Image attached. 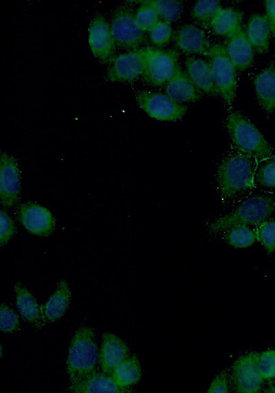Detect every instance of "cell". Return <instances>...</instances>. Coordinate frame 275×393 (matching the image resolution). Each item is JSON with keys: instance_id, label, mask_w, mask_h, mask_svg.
Here are the masks:
<instances>
[{"instance_id": "obj_1", "label": "cell", "mask_w": 275, "mask_h": 393, "mask_svg": "<svg viewBox=\"0 0 275 393\" xmlns=\"http://www.w3.org/2000/svg\"><path fill=\"white\" fill-rule=\"evenodd\" d=\"M258 165L252 157L232 148L217 169V188L221 200L230 201L253 188Z\"/></svg>"}, {"instance_id": "obj_2", "label": "cell", "mask_w": 275, "mask_h": 393, "mask_svg": "<svg viewBox=\"0 0 275 393\" xmlns=\"http://www.w3.org/2000/svg\"><path fill=\"white\" fill-rule=\"evenodd\" d=\"M225 125L233 148L250 155L258 164L274 157L271 145L241 113L230 112Z\"/></svg>"}, {"instance_id": "obj_3", "label": "cell", "mask_w": 275, "mask_h": 393, "mask_svg": "<svg viewBox=\"0 0 275 393\" xmlns=\"http://www.w3.org/2000/svg\"><path fill=\"white\" fill-rule=\"evenodd\" d=\"M98 350L95 332L82 325L75 332L69 348L67 371L69 385H73L96 371Z\"/></svg>"}, {"instance_id": "obj_4", "label": "cell", "mask_w": 275, "mask_h": 393, "mask_svg": "<svg viewBox=\"0 0 275 393\" xmlns=\"http://www.w3.org/2000/svg\"><path fill=\"white\" fill-rule=\"evenodd\" d=\"M275 210L274 200L266 195L256 194L243 202L229 213L214 220L209 225L212 233H223L238 225H257Z\"/></svg>"}, {"instance_id": "obj_5", "label": "cell", "mask_w": 275, "mask_h": 393, "mask_svg": "<svg viewBox=\"0 0 275 393\" xmlns=\"http://www.w3.org/2000/svg\"><path fill=\"white\" fill-rule=\"evenodd\" d=\"M178 58L174 50L143 49V79L154 86L165 85L179 69Z\"/></svg>"}, {"instance_id": "obj_6", "label": "cell", "mask_w": 275, "mask_h": 393, "mask_svg": "<svg viewBox=\"0 0 275 393\" xmlns=\"http://www.w3.org/2000/svg\"><path fill=\"white\" fill-rule=\"evenodd\" d=\"M206 56L209 58L214 83L225 103L229 105L234 101L237 81L236 68L231 62L226 47L211 46Z\"/></svg>"}, {"instance_id": "obj_7", "label": "cell", "mask_w": 275, "mask_h": 393, "mask_svg": "<svg viewBox=\"0 0 275 393\" xmlns=\"http://www.w3.org/2000/svg\"><path fill=\"white\" fill-rule=\"evenodd\" d=\"M135 99L138 105L151 117L165 121H175L186 114L187 106L166 94L149 90H139Z\"/></svg>"}, {"instance_id": "obj_8", "label": "cell", "mask_w": 275, "mask_h": 393, "mask_svg": "<svg viewBox=\"0 0 275 393\" xmlns=\"http://www.w3.org/2000/svg\"><path fill=\"white\" fill-rule=\"evenodd\" d=\"M110 30L115 44L120 48L137 50L143 42V31L135 14L128 8L121 7L114 12Z\"/></svg>"}, {"instance_id": "obj_9", "label": "cell", "mask_w": 275, "mask_h": 393, "mask_svg": "<svg viewBox=\"0 0 275 393\" xmlns=\"http://www.w3.org/2000/svg\"><path fill=\"white\" fill-rule=\"evenodd\" d=\"M258 353L251 352L238 358L232 367V381L239 393H256L262 388L264 379L258 367Z\"/></svg>"}, {"instance_id": "obj_10", "label": "cell", "mask_w": 275, "mask_h": 393, "mask_svg": "<svg viewBox=\"0 0 275 393\" xmlns=\"http://www.w3.org/2000/svg\"><path fill=\"white\" fill-rule=\"evenodd\" d=\"M19 217L25 228L37 236H48L55 228V220L52 212L36 203L21 204L19 209Z\"/></svg>"}, {"instance_id": "obj_11", "label": "cell", "mask_w": 275, "mask_h": 393, "mask_svg": "<svg viewBox=\"0 0 275 393\" xmlns=\"http://www.w3.org/2000/svg\"><path fill=\"white\" fill-rule=\"evenodd\" d=\"M143 49L133 50L115 57L107 70L113 82H131L142 75Z\"/></svg>"}, {"instance_id": "obj_12", "label": "cell", "mask_w": 275, "mask_h": 393, "mask_svg": "<svg viewBox=\"0 0 275 393\" xmlns=\"http://www.w3.org/2000/svg\"><path fill=\"white\" fill-rule=\"evenodd\" d=\"M88 41L93 54L99 60L105 62L111 58L115 43L110 26L100 14H97L91 21Z\"/></svg>"}, {"instance_id": "obj_13", "label": "cell", "mask_w": 275, "mask_h": 393, "mask_svg": "<svg viewBox=\"0 0 275 393\" xmlns=\"http://www.w3.org/2000/svg\"><path fill=\"white\" fill-rule=\"evenodd\" d=\"M21 191L20 172L14 158L1 154L0 195L1 203L12 206L17 201Z\"/></svg>"}, {"instance_id": "obj_14", "label": "cell", "mask_w": 275, "mask_h": 393, "mask_svg": "<svg viewBox=\"0 0 275 393\" xmlns=\"http://www.w3.org/2000/svg\"><path fill=\"white\" fill-rule=\"evenodd\" d=\"M129 347L122 339L111 332L104 333L100 352L102 372L110 375L113 370L129 356Z\"/></svg>"}, {"instance_id": "obj_15", "label": "cell", "mask_w": 275, "mask_h": 393, "mask_svg": "<svg viewBox=\"0 0 275 393\" xmlns=\"http://www.w3.org/2000/svg\"><path fill=\"white\" fill-rule=\"evenodd\" d=\"M175 43L186 54L206 55L211 48L205 32L192 24L184 25L177 30Z\"/></svg>"}, {"instance_id": "obj_16", "label": "cell", "mask_w": 275, "mask_h": 393, "mask_svg": "<svg viewBox=\"0 0 275 393\" xmlns=\"http://www.w3.org/2000/svg\"><path fill=\"white\" fill-rule=\"evenodd\" d=\"M258 102L267 114L275 111V66L271 63L254 80Z\"/></svg>"}, {"instance_id": "obj_17", "label": "cell", "mask_w": 275, "mask_h": 393, "mask_svg": "<svg viewBox=\"0 0 275 393\" xmlns=\"http://www.w3.org/2000/svg\"><path fill=\"white\" fill-rule=\"evenodd\" d=\"M226 48L236 69L245 70L252 66L254 49L242 28L228 38Z\"/></svg>"}, {"instance_id": "obj_18", "label": "cell", "mask_w": 275, "mask_h": 393, "mask_svg": "<svg viewBox=\"0 0 275 393\" xmlns=\"http://www.w3.org/2000/svg\"><path fill=\"white\" fill-rule=\"evenodd\" d=\"M164 90L168 97L178 103L195 102L202 96V92L180 68L165 85Z\"/></svg>"}, {"instance_id": "obj_19", "label": "cell", "mask_w": 275, "mask_h": 393, "mask_svg": "<svg viewBox=\"0 0 275 393\" xmlns=\"http://www.w3.org/2000/svg\"><path fill=\"white\" fill-rule=\"evenodd\" d=\"M68 391L74 393H124L127 390L120 387L111 375L96 371L80 381L69 385Z\"/></svg>"}, {"instance_id": "obj_20", "label": "cell", "mask_w": 275, "mask_h": 393, "mask_svg": "<svg viewBox=\"0 0 275 393\" xmlns=\"http://www.w3.org/2000/svg\"><path fill=\"white\" fill-rule=\"evenodd\" d=\"M185 66L188 77L202 92L210 96L219 94L209 63L200 58L191 57L186 59Z\"/></svg>"}, {"instance_id": "obj_21", "label": "cell", "mask_w": 275, "mask_h": 393, "mask_svg": "<svg viewBox=\"0 0 275 393\" xmlns=\"http://www.w3.org/2000/svg\"><path fill=\"white\" fill-rule=\"evenodd\" d=\"M70 300L68 283L63 279L58 283L56 290L41 308L43 320L52 323L61 318L67 310Z\"/></svg>"}, {"instance_id": "obj_22", "label": "cell", "mask_w": 275, "mask_h": 393, "mask_svg": "<svg viewBox=\"0 0 275 393\" xmlns=\"http://www.w3.org/2000/svg\"><path fill=\"white\" fill-rule=\"evenodd\" d=\"M270 28L266 15L253 14L247 25V37L253 49L258 54H265L269 49Z\"/></svg>"}, {"instance_id": "obj_23", "label": "cell", "mask_w": 275, "mask_h": 393, "mask_svg": "<svg viewBox=\"0 0 275 393\" xmlns=\"http://www.w3.org/2000/svg\"><path fill=\"white\" fill-rule=\"evenodd\" d=\"M16 294V303L20 314L27 321L37 329H41L42 325L41 309L31 292L20 283L14 286Z\"/></svg>"}, {"instance_id": "obj_24", "label": "cell", "mask_w": 275, "mask_h": 393, "mask_svg": "<svg viewBox=\"0 0 275 393\" xmlns=\"http://www.w3.org/2000/svg\"><path fill=\"white\" fill-rule=\"evenodd\" d=\"M120 387L129 390L141 379L142 370L135 355H131L118 365L110 374Z\"/></svg>"}, {"instance_id": "obj_25", "label": "cell", "mask_w": 275, "mask_h": 393, "mask_svg": "<svg viewBox=\"0 0 275 393\" xmlns=\"http://www.w3.org/2000/svg\"><path fill=\"white\" fill-rule=\"evenodd\" d=\"M243 13L233 8H221L210 22L217 34L230 37L241 28Z\"/></svg>"}, {"instance_id": "obj_26", "label": "cell", "mask_w": 275, "mask_h": 393, "mask_svg": "<svg viewBox=\"0 0 275 393\" xmlns=\"http://www.w3.org/2000/svg\"><path fill=\"white\" fill-rule=\"evenodd\" d=\"M223 234L224 240L234 248H247L256 241L254 229H251L247 225L232 227Z\"/></svg>"}, {"instance_id": "obj_27", "label": "cell", "mask_w": 275, "mask_h": 393, "mask_svg": "<svg viewBox=\"0 0 275 393\" xmlns=\"http://www.w3.org/2000/svg\"><path fill=\"white\" fill-rule=\"evenodd\" d=\"M221 5L216 0L198 1L192 10V16L202 23L210 24L211 21L221 9Z\"/></svg>"}, {"instance_id": "obj_28", "label": "cell", "mask_w": 275, "mask_h": 393, "mask_svg": "<svg viewBox=\"0 0 275 393\" xmlns=\"http://www.w3.org/2000/svg\"><path fill=\"white\" fill-rule=\"evenodd\" d=\"M164 21L169 23L179 19L182 10V3L178 1L152 0L147 1Z\"/></svg>"}, {"instance_id": "obj_29", "label": "cell", "mask_w": 275, "mask_h": 393, "mask_svg": "<svg viewBox=\"0 0 275 393\" xmlns=\"http://www.w3.org/2000/svg\"><path fill=\"white\" fill-rule=\"evenodd\" d=\"M256 240L263 246L267 253L275 251V220L264 221L256 225L254 229Z\"/></svg>"}, {"instance_id": "obj_30", "label": "cell", "mask_w": 275, "mask_h": 393, "mask_svg": "<svg viewBox=\"0 0 275 393\" xmlns=\"http://www.w3.org/2000/svg\"><path fill=\"white\" fill-rule=\"evenodd\" d=\"M135 19L143 32L150 31L159 21V15L156 10L145 1L138 9Z\"/></svg>"}, {"instance_id": "obj_31", "label": "cell", "mask_w": 275, "mask_h": 393, "mask_svg": "<svg viewBox=\"0 0 275 393\" xmlns=\"http://www.w3.org/2000/svg\"><path fill=\"white\" fill-rule=\"evenodd\" d=\"M255 181L262 186L275 188V157L258 164Z\"/></svg>"}, {"instance_id": "obj_32", "label": "cell", "mask_w": 275, "mask_h": 393, "mask_svg": "<svg viewBox=\"0 0 275 393\" xmlns=\"http://www.w3.org/2000/svg\"><path fill=\"white\" fill-rule=\"evenodd\" d=\"M258 367L264 381L275 380V349L258 353Z\"/></svg>"}, {"instance_id": "obj_33", "label": "cell", "mask_w": 275, "mask_h": 393, "mask_svg": "<svg viewBox=\"0 0 275 393\" xmlns=\"http://www.w3.org/2000/svg\"><path fill=\"white\" fill-rule=\"evenodd\" d=\"M151 41L157 46H163L168 43L172 36L170 23L159 21L149 31Z\"/></svg>"}, {"instance_id": "obj_34", "label": "cell", "mask_w": 275, "mask_h": 393, "mask_svg": "<svg viewBox=\"0 0 275 393\" xmlns=\"http://www.w3.org/2000/svg\"><path fill=\"white\" fill-rule=\"evenodd\" d=\"M0 328L3 332L16 331L19 328V320L16 313L6 304L1 305Z\"/></svg>"}, {"instance_id": "obj_35", "label": "cell", "mask_w": 275, "mask_h": 393, "mask_svg": "<svg viewBox=\"0 0 275 393\" xmlns=\"http://www.w3.org/2000/svg\"><path fill=\"white\" fill-rule=\"evenodd\" d=\"M15 231L16 228L12 220L5 211L1 210L0 243L1 246L13 236Z\"/></svg>"}, {"instance_id": "obj_36", "label": "cell", "mask_w": 275, "mask_h": 393, "mask_svg": "<svg viewBox=\"0 0 275 393\" xmlns=\"http://www.w3.org/2000/svg\"><path fill=\"white\" fill-rule=\"evenodd\" d=\"M229 390L228 375L225 372L218 374L211 382L208 393H227Z\"/></svg>"}, {"instance_id": "obj_37", "label": "cell", "mask_w": 275, "mask_h": 393, "mask_svg": "<svg viewBox=\"0 0 275 393\" xmlns=\"http://www.w3.org/2000/svg\"><path fill=\"white\" fill-rule=\"evenodd\" d=\"M265 6L271 32L275 37V0L265 1Z\"/></svg>"}, {"instance_id": "obj_38", "label": "cell", "mask_w": 275, "mask_h": 393, "mask_svg": "<svg viewBox=\"0 0 275 393\" xmlns=\"http://www.w3.org/2000/svg\"><path fill=\"white\" fill-rule=\"evenodd\" d=\"M270 383L267 387L265 392L275 393V380L270 381Z\"/></svg>"}]
</instances>
